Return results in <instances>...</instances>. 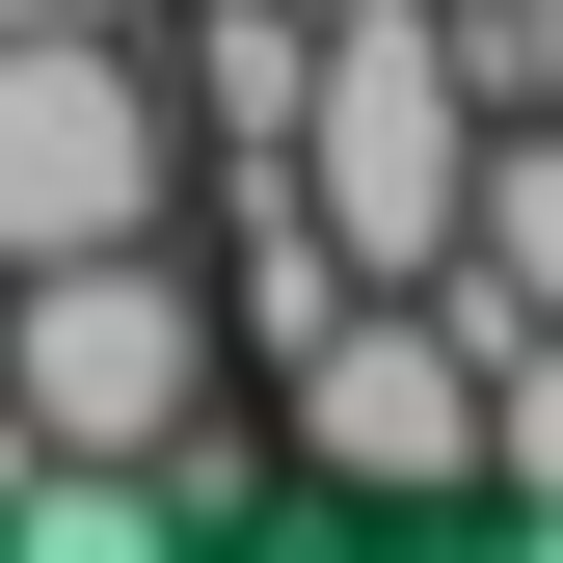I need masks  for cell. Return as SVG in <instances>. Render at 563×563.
Instances as JSON below:
<instances>
[{"instance_id": "1", "label": "cell", "mask_w": 563, "mask_h": 563, "mask_svg": "<svg viewBox=\"0 0 563 563\" xmlns=\"http://www.w3.org/2000/svg\"><path fill=\"white\" fill-rule=\"evenodd\" d=\"M268 188L322 216V268H349V296H376V268H456V188H483V54L430 27V0H322Z\"/></svg>"}, {"instance_id": "2", "label": "cell", "mask_w": 563, "mask_h": 563, "mask_svg": "<svg viewBox=\"0 0 563 563\" xmlns=\"http://www.w3.org/2000/svg\"><path fill=\"white\" fill-rule=\"evenodd\" d=\"M268 402H296V483L430 510V483H483V296L456 268H376V296H322L268 349Z\"/></svg>"}, {"instance_id": "3", "label": "cell", "mask_w": 563, "mask_h": 563, "mask_svg": "<svg viewBox=\"0 0 563 563\" xmlns=\"http://www.w3.org/2000/svg\"><path fill=\"white\" fill-rule=\"evenodd\" d=\"M188 216V108L134 27H0V268L54 242H162Z\"/></svg>"}, {"instance_id": "4", "label": "cell", "mask_w": 563, "mask_h": 563, "mask_svg": "<svg viewBox=\"0 0 563 563\" xmlns=\"http://www.w3.org/2000/svg\"><path fill=\"white\" fill-rule=\"evenodd\" d=\"M456 296H483V322H563V108H483V188H456Z\"/></svg>"}, {"instance_id": "5", "label": "cell", "mask_w": 563, "mask_h": 563, "mask_svg": "<svg viewBox=\"0 0 563 563\" xmlns=\"http://www.w3.org/2000/svg\"><path fill=\"white\" fill-rule=\"evenodd\" d=\"M483 483L563 537V322H483Z\"/></svg>"}, {"instance_id": "6", "label": "cell", "mask_w": 563, "mask_h": 563, "mask_svg": "<svg viewBox=\"0 0 563 563\" xmlns=\"http://www.w3.org/2000/svg\"><path fill=\"white\" fill-rule=\"evenodd\" d=\"M0 27H134V0H0Z\"/></svg>"}]
</instances>
